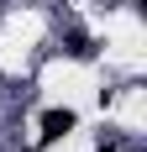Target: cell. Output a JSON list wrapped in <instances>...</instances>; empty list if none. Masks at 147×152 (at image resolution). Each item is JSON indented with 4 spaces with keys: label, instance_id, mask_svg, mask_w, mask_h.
Instances as JSON below:
<instances>
[{
    "label": "cell",
    "instance_id": "cell-1",
    "mask_svg": "<svg viewBox=\"0 0 147 152\" xmlns=\"http://www.w3.org/2000/svg\"><path fill=\"white\" fill-rule=\"evenodd\" d=\"M74 131V110H47L42 115V142H58Z\"/></svg>",
    "mask_w": 147,
    "mask_h": 152
},
{
    "label": "cell",
    "instance_id": "cell-2",
    "mask_svg": "<svg viewBox=\"0 0 147 152\" xmlns=\"http://www.w3.org/2000/svg\"><path fill=\"white\" fill-rule=\"evenodd\" d=\"M68 53H74V58H89V53H95V42H89L84 31H68Z\"/></svg>",
    "mask_w": 147,
    "mask_h": 152
}]
</instances>
